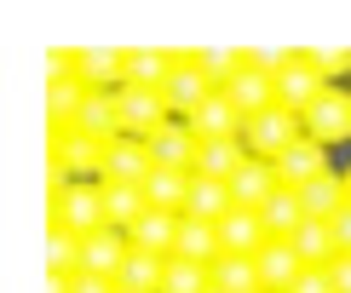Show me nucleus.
<instances>
[{
	"instance_id": "nucleus-5",
	"label": "nucleus",
	"mask_w": 351,
	"mask_h": 293,
	"mask_svg": "<svg viewBox=\"0 0 351 293\" xmlns=\"http://www.w3.org/2000/svg\"><path fill=\"white\" fill-rule=\"evenodd\" d=\"M323 92H328V81L317 75V64H311L305 52H294L282 69H276V104H282L288 115H305Z\"/></svg>"
},
{
	"instance_id": "nucleus-13",
	"label": "nucleus",
	"mask_w": 351,
	"mask_h": 293,
	"mask_svg": "<svg viewBox=\"0 0 351 293\" xmlns=\"http://www.w3.org/2000/svg\"><path fill=\"white\" fill-rule=\"evenodd\" d=\"M150 179V144L144 138H115L104 150V179L98 184H144Z\"/></svg>"
},
{
	"instance_id": "nucleus-20",
	"label": "nucleus",
	"mask_w": 351,
	"mask_h": 293,
	"mask_svg": "<svg viewBox=\"0 0 351 293\" xmlns=\"http://www.w3.org/2000/svg\"><path fill=\"white\" fill-rule=\"evenodd\" d=\"M173 64H179V52L167 47H127V86H150V92H162Z\"/></svg>"
},
{
	"instance_id": "nucleus-11",
	"label": "nucleus",
	"mask_w": 351,
	"mask_h": 293,
	"mask_svg": "<svg viewBox=\"0 0 351 293\" xmlns=\"http://www.w3.org/2000/svg\"><path fill=\"white\" fill-rule=\"evenodd\" d=\"M179 230H184V213H144L133 230H127V242L138 247V253H156V259H173L179 253Z\"/></svg>"
},
{
	"instance_id": "nucleus-23",
	"label": "nucleus",
	"mask_w": 351,
	"mask_h": 293,
	"mask_svg": "<svg viewBox=\"0 0 351 293\" xmlns=\"http://www.w3.org/2000/svg\"><path fill=\"white\" fill-rule=\"evenodd\" d=\"M173 259H190V265H219V259H225L219 225H208V218H184V230H179V253H173Z\"/></svg>"
},
{
	"instance_id": "nucleus-2",
	"label": "nucleus",
	"mask_w": 351,
	"mask_h": 293,
	"mask_svg": "<svg viewBox=\"0 0 351 293\" xmlns=\"http://www.w3.org/2000/svg\"><path fill=\"white\" fill-rule=\"evenodd\" d=\"M300 138H305L300 115H288L282 104L259 110V115H247V121H242V144H247V155H254V161H276L288 144H300Z\"/></svg>"
},
{
	"instance_id": "nucleus-34",
	"label": "nucleus",
	"mask_w": 351,
	"mask_h": 293,
	"mask_svg": "<svg viewBox=\"0 0 351 293\" xmlns=\"http://www.w3.org/2000/svg\"><path fill=\"white\" fill-rule=\"evenodd\" d=\"M196 64H202V75H208L213 86H230L247 58H242V52H230V47H202V52H196Z\"/></svg>"
},
{
	"instance_id": "nucleus-4",
	"label": "nucleus",
	"mask_w": 351,
	"mask_h": 293,
	"mask_svg": "<svg viewBox=\"0 0 351 293\" xmlns=\"http://www.w3.org/2000/svg\"><path fill=\"white\" fill-rule=\"evenodd\" d=\"M115 104H121V133H127V138H156V133L173 121L167 98L150 92V86H121V92H115Z\"/></svg>"
},
{
	"instance_id": "nucleus-14",
	"label": "nucleus",
	"mask_w": 351,
	"mask_h": 293,
	"mask_svg": "<svg viewBox=\"0 0 351 293\" xmlns=\"http://www.w3.org/2000/svg\"><path fill=\"white\" fill-rule=\"evenodd\" d=\"M254 265H259V282H265V293H288L300 282V270H311L305 259L294 253V242H265L254 253Z\"/></svg>"
},
{
	"instance_id": "nucleus-41",
	"label": "nucleus",
	"mask_w": 351,
	"mask_h": 293,
	"mask_svg": "<svg viewBox=\"0 0 351 293\" xmlns=\"http://www.w3.org/2000/svg\"><path fill=\"white\" fill-rule=\"evenodd\" d=\"M115 293H133V288H115Z\"/></svg>"
},
{
	"instance_id": "nucleus-10",
	"label": "nucleus",
	"mask_w": 351,
	"mask_h": 293,
	"mask_svg": "<svg viewBox=\"0 0 351 293\" xmlns=\"http://www.w3.org/2000/svg\"><path fill=\"white\" fill-rule=\"evenodd\" d=\"M276 190H282V179H276V161H254V155H247L242 173L230 179V201H237L242 213H259Z\"/></svg>"
},
{
	"instance_id": "nucleus-24",
	"label": "nucleus",
	"mask_w": 351,
	"mask_h": 293,
	"mask_svg": "<svg viewBox=\"0 0 351 293\" xmlns=\"http://www.w3.org/2000/svg\"><path fill=\"white\" fill-rule=\"evenodd\" d=\"M219 242H225L230 259H254L271 236H265V225H259V213H242V207H237L225 225H219Z\"/></svg>"
},
{
	"instance_id": "nucleus-19",
	"label": "nucleus",
	"mask_w": 351,
	"mask_h": 293,
	"mask_svg": "<svg viewBox=\"0 0 351 293\" xmlns=\"http://www.w3.org/2000/svg\"><path fill=\"white\" fill-rule=\"evenodd\" d=\"M219 92H225L230 104L242 110V121H247V115H259V110H276V81H271V75H259L254 64H242V69H237V81L219 86Z\"/></svg>"
},
{
	"instance_id": "nucleus-27",
	"label": "nucleus",
	"mask_w": 351,
	"mask_h": 293,
	"mask_svg": "<svg viewBox=\"0 0 351 293\" xmlns=\"http://www.w3.org/2000/svg\"><path fill=\"white\" fill-rule=\"evenodd\" d=\"M184 196H190V173L150 167V179H144V201H150L156 213H184Z\"/></svg>"
},
{
	"instance_id": "nucleus-22",
	"label": "nucleus",
	"mask_w": 351,
	"mask_h": 293,
	"mask_svg": "<svg viewBox=\"0 0 351 293\" xmlns=\"http://www.w3.org/2000/svg\"><path fill=\"white\" fill-rule=\"evenodd\" d=\"M242 161H247V144H242V138H213V144H202V150H196V167H190V173L230 184V179L242 173Z\"/></svg>"
},
{
	"instance_id": "nucleus-7",
	"label": "nucleus",
	"mask_w": 351,
	"mask_h": 293,
	"mask_svg": "<svg viewBox=\"0 0 351 293\" xmlns=\"http://www.w3.org/2000/svg\"><path fill=\"white\" fill-rule=\"evenodd\" d=\"M69 69L93 92H121L127 86V52L121 47H81V52H69Z\"/></svg>"
},
{
	"instance_id": "nucleus-40",
	"label": "nucleus",
	"mask_w": 351,
	"mask_h": 293,
	"mask_svg": "<svg viewBox=\"0 0 351 293\" xmlns=\"http://www.w3.org/2000/svg\"><path fill=\"white\" fill-rule=\"evenodd\" d=\"M346 190H351V167H346Z\"/></svg>"
},
{
	"instance_id": "nucleus-1",
	"label": "nucleus",
	"mask_w": 351,
	"mask_h": 293,
	"mask_svg": "<svg viewBox=\"0 0 351 293\" xmlns=\"http://www.w3.org/2000/svg\"><path fill=\"white\" fill-rule=\"evenodd\" d=\"M104 150L110 144L86 138L81 127H52V167L75 184H98L104 179Z\"/></svg>"
},
{
	"instance_id": "nucleus-9",
	"label": "nucleus",
	"mask_w": 351,
	"mask_h": 293,
	"mask_svg": "<svg viewBox=\"0 0 351 293\" xmlns=\"http://www.w3.org/2000/svg\"><path fill=\"white\" fill-rule=\"evenodd\" d=\"M323 173H328V144H317V138H300V144H288L276 155V179L288 190H305L311 179H323Z\"/></svg>"
},
{
	"instance_id": "nucleus-33",
	"label": "nucleus",
	"mask_w": 351,
	"mask_h": 293,
	"mask_svg": "<svg viewBox=\"0 0 351 293\" xmlns=\"http://www.w3.org/2000/svg\"><path fill=\"white\" fill-rule=\"evenodd\" d=\"M208 288H213V265L167 259V282H162V293H208Z\"/></svg>"
},
{
	"instance_id": "nucleus-18",
	"label": "nucleus",
	"mask_w": 351,
	"mask_h": 293,
	"mask_svg": "<svg viewBox=\"0 0 351 293\" xmlns=\"http://www.w3.org/2000/svg\"><path fill=\"white\" fill-rule=\"evenodd\" d=\"M230 213H237V201H230V184H219V179H202V173H190L184 218H208V225H225Z\"/></svg>"
},
{
	"instance_id": "nucleus-28",
	"label": "nucleus",
	"mask_w": 351,
	"mask_h": 293,
	"mask_svg": "<svg viewBox=\"0 0 351 293\" xmlns=\"http://www.w3.org/2000/svg\"><path fill=\"white\" fill-rule=\"evenodd\" d=\"M144 213H150L144 184H104V218H110V230H133Z\"/></svg>"
},
{
	"instance_id": "nucleus-36",
	"label": "nucleus",
	"mask_w": 351,
	"mask_h": 293,
	"mask_svg": "<svg viewBox=\"0 0 351 293\" xmlns=\"http://www.w3.org/2000/svg\"><path fill=\"white\" fill-rule=\"evenodd\" d=\"M288 293H334V282H328L323 265H311V270H300V282L288 288Z\"/></svg>"
},
{
	"instance_id": "nucleus-21",
	"label": "nucleus",
	"mask_w": 351,
	"mask_h": 293,
	"mask_svg": "<svg viewBox=\"0 0 351 293\" xmlns=\"http://www.w3.org/2000/svg\"><path fill=\"white\" fill-rule=\"evenodd\" d=\"M259 225H265V236L271 242H294V230L305 225V201H300V190H276V196L259 207Z\"/></svg>"
},
{
	"instance_id": "nucleus-29",
	"label": "nucleus",
	"mask_w": 351,
	"mask_h": 293,
	"mask_svg": "<svg viewBox=\"0 0 351 293\" xmlns=\"http://www.w3.org/2000/svg\"><path fill=\"white\" fill-rule=\"evenodd\" d=\"M294 253L305 259V265H334V259H340V247H334V225H328V218H305V225L294 230Z\"/></svg>"
},
{
	"instance_id": "nucleus-16",
	"label": "nucleus",
	"mask_w": 351,
	"mask_h": 293,
	"mask_svg": "<svg viewBox=\"0 0 351 293\" xmlns=\"http://www.w3.org/2000/svg\"><path fill=\"white\" fill-rule=\"evenodd\" d=\"M144 144H150V167H173V173H190V167H196V150H202L196 133H190L184 121H167L162 133L144 138Z\"/></svg>"
},
{
	"instance_id": "nucleus-15",
	"label": "nucleus",
	"mask_w": 351,
	"mask_h": 293,
	"mask_svg": "<svg viewBox=\"0 0 351 293\" xmlns=\"http://www.w3.org/2000/svg\"><path fill=\"white\" fill-rule=\"evenodd\" d=\"M86 98H93V86H86L75 69L52 75V81H47V121H52V127H75L81 110H86Z\"/></svg>"
},
{
	"instance_id": "nucleus-8",
	"label": "nucleus",
	"mask_w": 351,
	"mask_h": 293,
	"mask_svg": "<svg viewBox=\"0 0 351 293\" xmlns=\"http://www.w3.org/2000/svg\"><path fill=\"white\" fill-rule=\"evenodd\" d=\"M300 127H305V138H317V144H340V138H351V98L340 92V86H328V92L300 115Z\"/></svg>"
},
{
	"instance_id": "nucleus-30",
	"label": "nucleus",
	"mask_w": 351,
	"mask_h": 293,
	"mask_svg": "<svg viewBox=\"0 0 351 293\" xmlns=\"http://www.w3.org/2000/svg\"><path fill=\"white\" fill-rule=\"evenodd\" d=\"M115 282H121V288H133V293H162V282H167V259H156V253H138V247H133Z\"/></svg>"
},
{
	"instance_id": "nucleus-32",
	"label": "nucleus",
	"mask_w": 351,
	"mask_h": 293,
	"mask_svg": "<svg viewBox=\"0 0 351 293\" xmlns=\"http://www.w3.org/2000/svg\"><path fill=\"white\" fill-rule=\"evenodd\" d=\"M47 270L52 276H81V236H69L64 225H52V236H47Z\"/></svg>"
},
{
	"instance_id": "nucleus-31",
	"label": "nucleus",
	"mask_w": 351,
	"mask_h": 293,
	"mask_svg": "<svg viewBox=\"0 0 351 293\" xmlns=\"http://www.w3.org/2000/svg\"><path fill=\"white\" fill-rule=\"evenodd\" d=\"M213 288H219V293H265L259 265H254V259H230V253L213 265Z\"/></svg>"
},
{
	"instance_id": "nucleus-37",
	"label": "nucleus",
	"mask_w": 351,
	"mask_h": 293,
	"mask_svg": "<svg viewBox=\"0 0 351 293\" xmlns=\"http://www.w3.org/2000/svg\"><path fill=\"white\" fill-rule=\"evenodd\" d=\"M328 225H334V247H340V253H351V201L328 218Z\"/></svg>"
},
{
	"instance_id": "nucleus-35",
	"label": "nucleus",
	"mask_w": 351,
	"mask_h": 293,
	"mask_svg": "<svg viewBox=\"0 0 351 293\" xmlns=\"http://www.w3.org/2000/svg\"><path fill=\"white\" fill-rule=\"evenodd\" d=\"M305 58H311V64H317V75H323L328 86L340 81V75H351V52H346V47H311Z\"/></svg>"
},
{
	"instance_id": "nucleus-17",
	"label": "nucleus",
	"mask_w": 351,
	"mask_h": 293,
	"mask_svg": "<svg viewBox=\"0 0 351 293\" xmlns=\"http://www.w3.org/2000/svg\"><path fill=\"white\" fill-rule=\"evenodd\" d=\"M190 133H196V144H213V138H242V110L230 104L225 92H213L208 104H202L196 115H190Z\"/></svg>"
},
{
	"instance_id": "nucleus-3",
	"label": "nucleus",
	"mask_w": 351,
	"mask_h": 293,
	"mask_svg": "<svg viewBox=\"0 0 351 293\" xmlns=\"http://www.w3.org/2000/svg\"><path fill=\"white\" fill-rule=\"evenodd\" d=\"M52 225H64L69 236H98V230H110L104 218V184H69L64 196H52Z\"/></svg>"
},
{
	"instance_id": "nucleus-26",
	"label": "nucleus",
	"mask_w": 351,
	"mask_h": 293,
	"mask_svg": "<svg viewBox=\"0 0 351 293\" xmlns=\"http://www.w3.org/2000/svg\"><path fill=\"white\" fill-rule=\"evenodd\" d=\"M300 201H305V218H334V213H340L346 201H351L346 173H334V167H328L323 179H311V184L300 190Z\"/></svg>"
},
{
	"instance_id": "nucleus-6",
	"label": "nucleus",
	"mask_w": 351,
	"mask_h": 293,
	"mask_svg": "<svg viewBox=\"0 0 351 293\" xmlns=\"http://www.w3.org/2000/svg\"><path fill=\"white\" fill-rule=\"evenodd\" d=\"M213 92H219V86H213L208 75H202V64L179 52V64H173V75H167V86H162V98H167L173 121H190V115H196L202 104H208Z\"/></svg>"
},
{
	"instance_id": "nucleus-42",
	"label": "nucleus",
	"mask_w": 351,
	"mask_h": 293,
	"mask_svg": "<svg viewBox=\"0 0 351 293\" xmlns=\"http://www.w3.org/2000/svg\"><path fill=\"white\" fill-rule=\"evenodd\" d=\"M208 293H219V288H208Z\"/></svg>"
},
{
	"instance_id": "nucleus-12",
	"label": "nucleus",
	"mask_w": 351,
	"mask_h": 293,
	"mask_svg": "<svg viewBox=\"0 0 351 293\" xmlns=\"http://www.w3.org/2000/svg\"><path fill=\"white\" fill-rule=\"evenodd\" d=\"M127 253H133V242H127V230H98V236H86L81 242V270L86 276H121L127 265Z\"/></svg>"
},
{
	"instance_id": "nucleus-39",
	"label": "nucleus",
	"mask_w": 351,
	"mask_h": 293,
	"mask_svg": "<svg viewBox=\"0 0 351 293\" xmlns=\"http://www.w3.org/2000/svg\"><path fill=\"white\" fill-rule=\"evenodd\" d=\"M328 270V282H334V293H351V253H340L334 265H323Z\"/></svg>"
},
{
	"instance_id": "nucleus-25",
	"label": "nucleus",
	"mask_w": 351,
	"mask_h": 293,
	"mask_svg": "<svg viewBox=\"0 0 351 293\" xmlns=\"http://www.w3.org/2000/svg\"><path fill=\"white\" fill-rule=\"evenodd\" d=\"M75 127H81L86 138H98V144H115V138H127V133H121V104H115V92H93Z\"/></svg>"
},
{
	"instance_id": "nucleus-38",
	"label": "nucleus",
	"mask_w": 351,
	"mask_h": 293,
	"mask_svg": "<svg viewBox=\"0 0 351 293\" xmlns=\"http://www.w3.org/2000/svg\"><path fill=\"white\" fill-rule=\"evenodd\" d=\"M115 288H121V282H110V276H75V282H69V293H115Z\"/></svg>"
}]
</instances>
